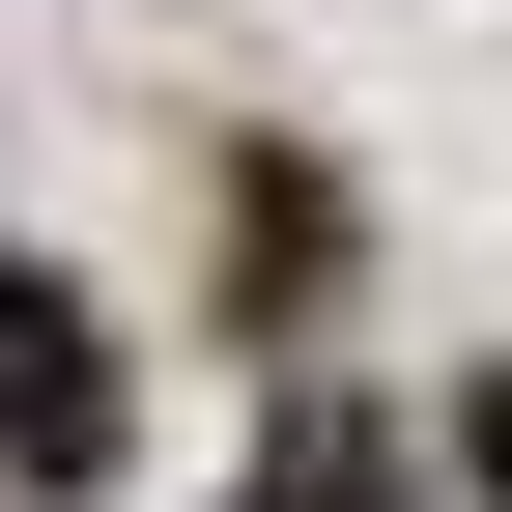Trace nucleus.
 Instances as JSON below:
<instances>
[{
    "label": "nucleus",
    "instance_id": "obj_2",
    "mask_svg": "<svg viewBox=\"0 0 512 512\" xmlns=\"http://www.w3.org/2000/svg\"><path fill=\"white\" fill-rule=\"evenodd\" d=\"M228 512H399V456H370V427H285V456H256Z\"/></svg>",
    "mask_w": 512,
    "mask_h": 512
},
{
    "label": "nucleus",
    "instance_id": "obj_3",
    "mask_svg": "<svg viewBox=\"0 0 512 512\" xmlns=\"http://www.w3.org/2000/svg\"><path fill=\"white\" fill-rule=\"evenodd\" d=\"M456 484H484V512H512V370H484V399H456Z\"/></svg>",
    "mask_w": 512,
    "mask_h": 512
},
{
    "label": "nucleus",
    "instance_id": "obj_1",
    "mask_svg": "<svg viewBox=\"0 0 512 512\" xmlns=\"http://www.w3.org/2000/svg\"><path fill=\"white\" fill-rule=\"evenodd\" d=\"M114 342H86V285H57V256H0V484H114Z\"/></svg>",
    "mask_w": 512,
    "mask_h": 512
}]
</instances>
